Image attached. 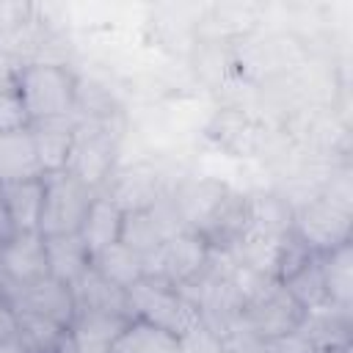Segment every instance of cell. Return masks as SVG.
Masks as SVG:
<instances>
[{
    "label": "cell",
    "instance_id": "obj_1",
    "mask_svg": "<svg viewBox=\"0 0 353 353\" xmlns=\"http://www.w3.org/2000/svg\"><path fill=\"white\" fill-rule=\"evenodd\" d=\"M171 201L182 226L201 234L212 248H229L245 229V196L215 179L182 182Z\"/></svg>",
    "mask_w": 353,
    "mask_h": 353
},
{
    "label": "cell",
    "instance_id": "obj_2",
    "mask_svg": "<svg viewBox=\"0 0 353 353\" xmlns=\"http://www.w3.org/2000/svg\"><path fill=\"white\" fill-rule=\"evenodd\" d=\"M17 94L30 121L66 119L74 113L77 74L55 61H30L17 69Z\"/></svg>",
    "mask_w": 353,
    "mask_h": 353
},
{
    "label": "cell",
    "instance_id": "obj_3",
    "mask_svg": "<svg viewBox=\"0 0 353 353\" xmlns=\"http://www.w3.org/2000/svg\"><path fill=\"white\" fill-rule=\"evenodd\" d=\"M119 127L116 116L110 119H74V138L66 171L77 176L85 188L97 190L110 179L116 154H119Z\"/></svg>",
    "mask_w": 353,
    "mask_h": 353
},
{
    "label": "cell",
    "instance_id": "obj_4",
    "mask_svg": "<svg viewBox=\"0 0 353 353\" xmlns=\"http://www.w3.org/2000/svg\"><path fill=\"white\" fill-rule=\"evenodd\" d=\"M132 320H146L157 328H165L174 336H182L190 325L201 320L199 306L188 301L174 284L141 279L127 290Z\"/></svg>",
    "mask_w": 353,
    "mask_h": 353
},
{
    "label": "cell",
    "instance_id": "obj_5",
    "mask_svg": "<svg viewBox=\"0 0 353 353\" xmlns=\"http://www.w3.org/2000/svg\"><path fill=\"white\" fill-rule=\"evenodd\" d=\"M94 196L97 190L85 188L69 171L44 174V204L39 218V234L41 237L77 234Z\"/></svg>",
    "mask_w": 353,
    "mask_h": 353
},
{
    "label": "cell",
    "instance_id": "obj_6",
    "mask_svg": "<svg viewBox=\"0 0 353 353\" xmlns=\"http://www.w3.org/2000/svg\"><path fill=\"white\" fill-rule=\"evenodd\" d=\"M306 309L287 292L281 281H270L256 298H251L237 317V328L256 342L276 339L298 331Z\"/></svg>",
    "mask_w": 353,
    "mask_h": 353
},
{
    "label": "cell",
    "instance_id": "obj_7",
    "mask_svg": "<svg viewBox=\"0 0 353 353\" xmlns=\"http://www.w3.org/2000/svg\"><path fill=\"white\" fill-rule=\"evenodd\" d=\"M210 251H212V245L201 234L182 229V232L171 234L157 251L143 256V279L185 287L207 268Z\"/></svg>",
    "mask_w": 353,
    "mask_h": 353
},
{
    "label": "cell",
    "instance_id": "obj_8",
    "mask_svg": "<svg viewBox=\"0 0 353 353\" xmlns=\"http://www.w3.org/2000/svg\"><path fill=\"white\" fill-rule=\"evenodd\" d=\"M350 226L353 212L334 207L323 196H314L292 210V234L301 237V243L314 254H325L342 243H350Z\"/></svg>",
    "mask_w": 353,
    "mask_h": 353
},
{
    "label": "cell",
    "instance_id": "obj_9",
    "mask_svg": "<svg viewBox=\"0 0 353 353\" xmlns=\"http://www.w3.org/2000/svg\"><path fill=\"white\" fill-rule=\"evenodd\" d=\"M0 292L11 301L14 312H25V314H36V317H44L61 328H72L74 323V292L69 284L52 279V276H44L33 284H25V287H0Z\"/></svg>",
    "mask_w": 353,
    "mask_h": 353
},
{
    "label": "cell",
    "instance_id": "obj_10",
    "mask_svg": "<svg viewBox=\"0 0 353 353\" xmlns=\"http://www.w3.org/2000/svg\"><path fill=\"white\" fill-rule=\"evenodd\" d=\"M47 273L44 237L39 232H17L0 245V287H25Z\"/></svg>",
    "mask_w": 353,
    "mask_h": 353
},
{
    "label": "cell",
    "instance_id": "obj_11",
    "mask_svg": "<svg viewBox=\"0 0 353 353\" xmlns=\"http://www.w3.org/2000/svg\"><path fill=\"white\" fill-rule=\"evenodd\" d=\"M105 196L121 212H135V210L154 207L165 196V188H163V176H160L157 168H152V165H135V168H127V171L110 176Z\"/></svg>",
    "mask_w": 353,
    "mask_h": 353
},
{
    "label": "cell",
    "instance_id": "obj_12",
    "mask_svg": "<svg viewBox=\"0 0 353 353\" xmlns=\"http://www.w3.org/2000/svg\"><path fill=\"white\" fill-rule=\"evenodd\" d=\"M30 132H33L41 176L66 171L69 154H72V138H74V119L66 116V119L30 121Z\"/></svg>",
    "mask_w": 353,
    "mask_h": 353
},
{
    "label": "cell",
    "instance_id": "obj_13",
    "mask_svg": "<svg viewBox=\"0 0 353 353\" xmlns=\"http://www.w3.org/2000/svg\"><path fill=\"white\" fill-rule=\"evenodd\" d=\"M298 334L306 336L317 350L325 347H347L350 345V309L336 306L331 301L306 309Z\"/></svg>",
    "mask_w": 353,
    "mask_h": 353
},
{
    "label": "cell",
    "instance_id": "obj_14",
    "mask_svg": "<svg viewBox=\"0 0 353 353\" xmlns=\"http://www.w3.org/2000/svg\"><path fill=\"white\" fill-rule=\"evenodd\" d=\"M72 292H74V309H77V314L91 312V314H110V317L132 320L127 290L110 284L94 268H88V273L72 287Z\"/></svg>",
    "mask_w": 353,
    "mask_h": 353
},
{
    "label": "cell",
    "instance_id": "obj_15",
    "mask_svg": "<svg viewBox=\"0 0 353 353\" xmlns=\"http://www.w3.org/2000/svg\"><path fill=\"white\" fill-rule=\"evenodd\" d=\"M245 229L259 234H290L292 232V204L284 193L276 190H256L245 196ZM243 229V232H245Z\"/></svg>",
    "mask_w": 353,
    "mask_h": 353
},
{
    "label": "cell",
    "instance_id": "obj_16",
    "mask_svg": "<svg viewBox=\"0 0 353 353\" xmlns=\"http://www.w3.org/2000/svg\"><path fill=\"white\" fill-rule=\"evenodd\" d=\"M0 199L8 210L14 232H39V218H41V204H44V176L3 182Z\"/></svg>",
    "mask_w": 353,
    "mask_h": 353
},
{
    "label": "cell",
    "instance_id": "obj_17",
    "mask_svg": "<svg viewBox=\"0 0 353 353\" xmlns=\"http://www.w3.org/2000/svg\"><path fill=\"white\" fill-rule=\"evenodd\" d=\"M44 251H47V273L69 287H74L91 268V254L80 234L44 237Z\"/></svg>",
    "mask_w": 353,
    "mask_h": 353
},
{
    "label": "cell",
    "instance_id": "obj_18",
    "mask_svg": "<svg viewBox=\"0 0 353 353\" xmlns=\"http://www.w3.org/2000/svg\"><path fill=\"white\" fill-rule=\"evenodd\" d=\"M33 176H41V168H39L30 124L14 132H3L0 135V185L33 179Z\"/></svg>",
    "mask_w": 353,
    "mask_h": 353
},
{
    "label": "cell",
    "instance_id": "obj_19",
    "mask_svg": "<svg viewBox=\"0 0 353 353\" xmlns=\"http://www.w3.org/2000/svg\"><path fill=\"white\" fill-rule=\"evenodd\" d=\"M121 221H124V212L105 196V193H97L85 218H83V226H80V237L88 248V254L94 256L97 251L119 243L121 237Z\"/></svg>",
    "mask_w": 353,
    "mask_h": 353
},
{
    "label": "cell",
    "instance_id": "obj_20",
    "mask_svg": "<svg viewBox=\"0 0 353 353\" xmlns=\"http://www.w3.org/2000/svg\"><path fill=\"white\" fill-rule=\"evenodd\" d=\"M323 284L331 303L350 309L353 306V243H342L334 251L320 254Z\"/></svg>",
    "mask_w": 353,
    "mask_h": 353
},
{
    "label": "cell",
    "instance_id": "obj_21",
    "mask_svg": "<svg viewBox=\"0 0 353 353\" xmlns=\"http://www.w3.org/2000/svg\"><path fill=\"white\" fill-rule=\"evenodd\" d=\"M110 353H179V339L146 320H130L110 342Z\"/></svg>",
    "mask_w": 353,
    "mask_h": 353
},
{
    "label": "cell",
    "instance_id": "obj_22",
    "mask_svg": "<svg viewBox=\"0 0 353 353\" xmlns=\"http://www.w3.org/2000/svg\"><path fill=\"white\" fill-rule=\"evenodd\" d=\"M91 268L108 279L110 284L121 287V290H130L135 281L143 279V256L132 248H127L124 243H113L102 251H97L91 256Z\"/></svg>",
    "mask_w": 353,
    "mask_h": 353
},
{
    "label": "cell",
    "instance_id": "obj_23",
    "mask_svg": "<svg viewBox=\"0 0 353 353\" xmlns=\"http://www.w3.org/2000/svg\"><path fill=\"white\" fill-rule=\"evenodd\" d=\"M17 323H19V336L25 339L30 353H61V347L69 336L66 328H61L44 317H36V314L17 312Z\"/></svg>",
    "mask_w": 353,
    "mask_h": 353
},
{
    "label": "cell",
    "instance_id": "obj_24",
    "mask_svg": "<svg viewBox=\"0 0 353 353\" xmlns=\"http://www.w3.org/2000/svg\"><path fill=\"white\" fill-rule=\"evenodd\" d=\"M287 287V292L303 306V309H312V306H320L328 301L325 295V284H323V268H320V254H312L306 259V265L292 273L287 281H281Z\"/></svg>",
    "mask_w": 353,
    "mask_h": 353
},
{
    "label": "cell",
    "instance_id": "obj_25",
    "mask_svg": "<svg viewBox=\"0 0 353 353\" xmlns=\"http://www.w3.org/2000/svg\"><path fill=\"white\" fill-rule=\"evenodd\" d=\"M210 135L218 138V143H223L226 149H232L237 154H248V152H254L259 146V130L243 113L218 116V121L210 130Z\"/></svg>",
    "mask_w": 353,
    "mask_h": 353
},
{
    "label": "cell",
    "instance_id": "obj_26",
    "mask_svg": "<svg viewBox=\"0 0 353 353\" xmlns=\"http://www.w3.org/2000/svg\"><path fill=\"white\" fill-rule=\"evenodd\" d=\"M179 339V353H226V339L204 320L190 325Z\"/></svg>",
    "mask_w": 353,
    "mask_h": 353
},
{
    "label": "cell",
    "instance_id": "obj_27",
    "mask_svg": "<svg viewBox=\"0 0 353 353\" xmlns=\"http://www.w3.org/2000/svg\"><path fill=\"white\" fill-rule=\"evenodd\" d=\"M320 196L325 201H331L334 207H339L345 212H353V182H350V165L347 163H339V165L331 168L328 179L320 188Z\"/></svg>",
    "mask_w": 353,
    "mask_h": 353
},
{
    "label": "cell",
    "instance_id": "obj_28",
    "mask_svg": "<svg viewBox=\"0 0 353 353\" xmlns=\"http://www.w3.org/2000/svg\"><path fill=\"white\" fill-rule=\"evenodd\" d=\"M30 119L25 113V105L17 94V85L11 88H3L0 91V135L3 132H14V130H22L28 127Z\"/></svg>",
    "mask_w": 353,
    "mask_h": 353
},
{
    "label": "cell",
    "instance_id": "obj_29",
    "mask_svg": "<svg viewBox=\"0 0 353 353\" xmlns=\"http://www.w3.org/2000/svg\"><path fill=\"white\" fill-rule=\"evenodd\" d=\"M259 353H320L306 336H301L298 331L276 336V339H265L259 342Z\"/></svg>",
    "mask_w": 353,
    "mask_h": 353
},
{
    "label": "cell",
    "instance_id": "obj_30",
    "mask_svg": "<svg viewBox=\"0 0 353 353\" xmlns=\"http://www.w3.org/2000/svg\"><path fill=\"white\" fill-rule=\"evenodd\" d=\"M19 334V323H17V312L11 306V301L0 292V342L11 339Z\"/></svg>",
    "mask_w": 353,
    "mask_h": 353
},
{
    "label": "cell",
    "instance_id": "obj_31",
    "mask_svg": "<svg viewBox=\"0 0 353 353\" xmlns=\"http://www.w3.org/2000/svg\"><path fill=\"white\" fill-rule=\"evenodd\" d=\"M17 232H14V223H11V218H8V210H6V204H3V199H0V245L6 243V240H11Z\"/></svg>",
    "mask_w": 353,
    "mask_h": 353
},
{
    "label": "cell",
    "instance_id": "obj_32",
    "mask_svg": "<svg viewBox=\"0 0 353 353\" xmlns=\"http://www.w3.org/2000/svg\"><path fill=\"white\" fill-rule=\"evenodd\" d=\"M0 353H30V347H28V345H25V339L17 334V336H11V339L0 342Z\"/></svg>",
    "mask_w": 353,
    "mask_h": 353
},
{
    "label": "cell",
    "instance_id": "obj_33",
    "mask_svg": "<svg viewBox=\"0 0 353 353\" xmlns=\"http://www.w3.org/2000/svg\"><path fill=\"white\" fill-rule=\"evenodd\" d=\"M320 353H350V345H347V347H325V350H320Z\"/></svg>",
    "mask_w": 353,
    "mask_h": 353
}]
</instances>
